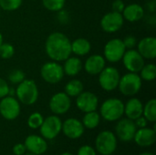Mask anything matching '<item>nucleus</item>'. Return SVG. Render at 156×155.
<instances>
[{"mask_svg":"<svg viewBox=\"0 0 156 155\" xmlns=\"http://www.w3.org/2000/svg\"><path fill=\"white\" fill-rule=\"evenodd\" d=\"M48 105L50 111L55 115H62L69 111L71 100L65 92H58L50 98Z\"/></svg>","mask_w":156,"mask_h":155,"instance_id":"ddd939ff","label":"nucleus"},{"mask_svg":"<svg viewBox=\"0 0 156 155\" xmlns=\"http://www.w3.org/2000/svg\"><path fill=\"white\" fill-rule=\"evenodd\" d=\"M20 103L13 96H5L0 100V114L7 121L16 120L20 114Z\"/></svg>","mask_w":156,"mask_h":155,"instance_id":"1a4fd4ad","label":"nucleus"},{"mask_svg":"<svg viewBox=\"0 0 156 155\" xmlns=\"http://www.w3.org/2000/svg\"><path fill=\"white\" fill-rule=\"evenodd\" d=\"M44 121V118L42 116L41 113L39 112H33L29 115L28 119H27V125L29 128L36 130V129H39V127L41 126L42 122Z\"/></svg>","mask_w":156,"mask_h":155,"instance_id":"7c9ffc66","label":"nucleus"},{"mask_svg":"<svg viewBox=\"0 0 156 155\" xmlns=\"http://www.w3.org/2000/svg\"><path fill=\"white\" fill-rule=\"evenodd\" d=\"M84 86L80 79H71L65 85V93L70 98H76L83 91Z\"/></svg>","mask_w":156,"mask_h":155,"instance_id":"393cba45","label":"nucleus"},{"mask_svg":"<svg viewBox=\"0 0 156 155\" xmlns=\"http://www.w3.org/2000/svg\"><path fill=\"white\" fill-rule=\"evenodd\" d=\"M23 0H0V7L5 11H16L22 5Z\"/></svg>","mask_w":156,"mask_h":155,"instance_id":"c756f323","label":"nucleus"},{"mask_svg":"<svg viewBox=\"0 0 156 155\" xmlns=\"http://www.w3.org/2000/svg\"><path fill=\"white\" fill-rule=\"evenodd\" d=\"M134 123H135V126L137 129H141V128H144V127H147V122L148 121L142 115L140 116L139 118H137L136 120L133 121Z\"/></svg>","mask_w":156,"mask_h":155,"instance_id":"58836bf2","label":"nucleus"},{"mask_svg":"<svg viewBox=\"0 0 156 155\" xmlns=\"http://www.w3.org/2000/svg\"><path fill=\"white\" fill-rule=\"evenodd\" d=\"M137 51L144 59H154L156 57V38L145 37L137 43Z\"/></svg>","mask_w":156,"mask_h":155,"instance_id":"f3484780","label":"nucleus"},{"mask_svg":"<svg viewBox=\"0 0 156 155\" xmlns=\"http://www.w3.org/2000/svg\"><path fill=\"white\" fill-rule=\"evenodd\" d=\"M122 15L124 20L129 22H137L144 16V9L139 4H130L125 5Z\"/></svg>","mask_w":156,"mask_h":155,"instance_id":"4be33fe9","label":"nucleus"},{"mask_svg":"<svg viewBox=\"0 0 156 155\" xmlns=\"http://www.w3.org/2000/svg\"><path fill=\"white\" fill-rule=\"evenodd\" d=\"M25 146L27 151L34 154L41 155L46 153L48 150V143L43 137H40L36 134L29 135L26 138Z\"/></svg>","mask_w":156,"mask_h":155,"instance_id":"6ab92c4d","label":"nucleus"},{"mask_svg":"<svg viewBox=\"0 0 156 155\" xmlns=\"http://www.w3.org/2000/svg\"><path fill=\"white\" fill-rule=\"evenodd\" d=\"M38 88L33 79H25L22 82L17 84L16 89V96L19 102L24 105H33L38 99Z\"/></svg>","mask_w":156,"mask_h":155,"instance_id":"f03ea898","label":"nucleus"},{"mask_svg":"<svg viewBox=\"0 0 156 155\" xmlns=\"http://www.w3.org/2000/svg\"><path fill=\"white\" fill-rule=\"evenodd\" d=\"M122 42H123L126 49H133L137 45L136 37H133V36H127V37H125V38L122 39Z\"/></svg>","mask_w":156,"mask_h":155,"instance_id":"f704fd0d","label":"nucleus"},{"mask_svg":"<svg viewBox=\"0 0 156 155\" xmlns=\"http://www.w3.org/2000/svg\"><path fill=\"white\" fill-rule=\"evenodd\" d=\"M40 75L44 81L48 84H57L64 77L63 67L57 61H48L42 65Z\"/></svg>","mask_w":156,"mask_h":155,"instance_id":"423d86ee","label":"nucleus"},{"mask_svg":"<svg viewBox=\"0 0 156 155\" xmlns=\"http://www.w3.org/2000/svg\"><path fill=\"white\" fill-rule=\"evenodd\" d=\"M144 117L150 122H155L156 121V100L152 99L148 100L145 105H144L143 110Z\"/></svg>","mask_w":156,"mask_h":155,"instance_id":"bb28decb","label":"nucleus"},{"mask_svg":"<svg viewBox=\"0 0 156 155\" xmlns=\"http://www.w3.org/2000/svg\"><path fill=\"white\" fill-rule=\"evenodd\" d=\"M124 114V103L117 98H110L102 102L100 115L107 122L119 121Z\"/></svg>","mask_w":156,"mask_h":155,"instance_id":"7ed1b4c3","label":"nucleus"},{"mask_svg":"<svg viewBox=\"0 0 156 155\" xmlns=\"http://www.w3.org/2000/svg\"><path fill=\"white\" fill-rule=\"evenodd\" d=\"M144 104L137 98H131L124 104V114L130 120H136L143 115Z\"/></svg>","mask_w":156,"mask_h":155,"instance_id":"412c9836","label":"nucleus"},{"mask_svg":"<svg viewBox=\"0 0 156 155\" xmlns=\"http://www.w3.org/2000/svg\"><path fill=\"white\" fill-rule=\"evenodd\" d=\"M90 49H91L90 42L84 37L76 38L71 42V53L75 54L76 56L79 57L86 56L90 52Z\"/></svg>","mask_w":156,"mask_h":155,"instance_id":"b1692460","label":"nucleus"},{"mask_svg":"<svg viewBox=\"0 0 156 155\" xmlns=\"http://www.w3.org/2000/svg\"><path fill=\"white\" fill-rule=\"evenodd\" d=\"M23 155H37V154H34V153H29V152H28V153H25Z\"/></svg>","mask_w":156,"mask_h":155,"instance_id":"79ce46f5","label":"nucleus"},{"mask_svg":"<svg viewBox=\"0 0 156 155\" xmlns=\"http://www.w3.org/2000/svg\"><path fill=\"white\" fill-rule=\"evenodd\" d=\"M140 155H154V154H153V153H141Z\"/></svg>","mask_w":156,"mask_h":155,"instance_id":"a19ab883","label":"nucleus"},{"mask_svg":"<svg viewBox=\"0 0 156 155\" xmlns=\"http://www.w3.org/2000/svg\"><path fill=\"white\" fill-rule=\"evenodd\" d=\"M120 72L114 67H105L99 74V84L105 91H113L118 88Z\"/></svg>","mask_w":156,"mask_h":155,"instance_id":"6e6552de","label":"nucleus"},{"mask_svg":"<svg viewBox=\"0 0 156 155\" xmlns=\"http://www.w3.org/2000/svg\"><path fill=\"white\" fill-rule=\"evenodd\" d=\"M4 41H3V35H2V33L0 32V45L3 43Z\"/></svg>","mask_w":156,"mask_h":155,"instance_id":"ea45409f","label":"nucleus"},{"mask_svg":"<svg viewBox=\"0 0 156 155\" xmlns=\"http://www.w3.org/2000/svg\"><path fill=\"white\" fill-rule=\"evenodd\" d=\"M10 93V88L6 80L0 78V99L9 95Z\"/></svg>","mask_w":156,"mask_h":155,"instance_id":"72a5a7b5","label":"nucleus"},{"mask_svg":"<svg viewBox=\"0 0 156 155\" xmlns=\"http://www.w3.org/2000/svg\"><path fill=\"white\" fill-rule=\"evenodd\" d=\"M137 128L134 122L128 118L119 120L115 127L116 136L122 142H131L133 140Z\"/></svg>","mask_w":156,"mask_h":155,"instance_id":"4468645a","label":"nucleus"},{"mask_svg":"<svg viewBox=\"0 0 156 155\" xmlns=\"http://www.w3.org/2000/svg\"><path fill=\"white\" fill-rule=\"evenodd\" d=\"M95 147L101 155L112 154L117 148L116 135L111 131H103L98 134L95 140Z\"/></svg>","mask_w":156,"mask_h":155,"instance_id":"39448f33","label":"nucleus"},{"mask_svg":"<svg viewBox=\"0 0 156 155\" xmlns=\"http://www.w3.org/2000/svg\"><path fill=\"white\" fill-rule=\"evenodd\" d=\"M100 122H101L100 113H98L96 111H93L86 112L85 115L83 116L81 122H82L84 128L92 130V129H95L96 127H98V125L100 124Z\"/></svg>","mask_w":156,"mask_h":155,"instance_id":"a878e982","label":"nucleus"},{"mask_svg":"<svg viewBox=\"0 0 156 155\" xmlns=\"http://www.w3.org/2000/svg\"><path fill=\"white\" fill-rule=\"evenodd\" d=\"M83 67L88 74L91 76H97L106 67V59L101 55L94 54L90 56L85 60Z\"/></svg>","mask_w":156,"mask_h":155,"instance_id":"a211bd4d","label":"nucleus"},{"mask_svg":"<svg viewBox=\"0 0 156 155\" xmlns=\"http://www.w3.org/2000/svg\"><path fill=\"white\" fill-rule=\"evenodd\" d=\"M84 126L80 121L75 118H69L62 122L61 131L69 139L76 140L80 138L84 133Z\"/></svg>","mask_w":156,"mask_h":155,"instance_id":"dca6fc26","label":"nucleus"},{"mask_svg":"<svg viewBox=\"0 0 156 155\" xmlns=\"http://www.w3.org/2000/svg\"><path fill=\"white\" fill-rule=\"evenodd\" d=\"M124 24V18L121 13L111 11L105 14L101 19V27L106 33H115L119 31Z\"/></svg>","mask_w":156,"mask_h":155,"instance_id":"9b49d317","label":"nucleus"},{"mask_svg":"<svg viewBox=\"0 0 156 155\" xmlns=\"http://www.w3.org/2000/svg\"><path fill=\"white\" fill-rule=\"evenodd\" d=\"M99 104V99L96 94L90 91H82L76 97V106L82 112L96 111Z\"/></svg>","mask_w":156,"mask_h":155,"instance_id":"2eb2a0df","label":"nucleus"},{"mask_svg":"<svg viewBox=\"0 0 156 155\" xmlns=\"http://www.w3.org/2000/svg\"><path fill=\"white\" fill-rule=\"evenodd\" d=\"M26 79V74L21 69H13L9 72L7 79L12 84H19Z\"/></svg>","mask_w":156,"mask_h":155,"instance_id":"2f4dec72","label":"nucleus"},{"mask_svg":"<svg viewBox=\"0 0 156 155\" xmlns=\"http://www.w3.org/2000/svg\"><path fill=\"white\" fill-rule=\"evenodd\" d=\"M137 145L141 147H149L152 146L156 140V133L154 129L151 128H141L138 129L133 137Z\"/></svg>","mask_w":156,"mask_h":155,"instance_id":"aec40b11","label":"nucleus"},{"mask_svg":"<svg viewBox=\"0 0 156 155\" xmlns=\"http://www.w3.org/2000/svg\"><path fill=\"white\" fill-rule=\"evenodd\" d=\"M45 51L51 60L64 61L71 55V41L65 34L53 32L46 39Z\"/></svg>","mask_w":156,"mask_h":155,"instance_id":"f257e3e1","label":"nucleus"},{"mask_svg":"<svg viewBox=\"0 0 156 155\" xmlns=\"http://www.w3.org/2000/svg\"><path fill=\"white\" fill-rule=\"evenodd\" d=\"M43 6L51 12L61 11L66 4V0H42Z\"/></svg>","mask_w":156,"mask_h":155,"instance_id":"c85d7f7f","label":"nucleus"},{"mask_svg":"<svg viewBox=\"0 0 156 155\" xmlns=\"http://www.w3.org/2000/svg\"><path fill=\"white\" fill-rule=\"evenodd\" d=\"M62 122L57 115H51L44 119L39 127L41 136L47 140L55 139L61 132Z\"/></svg>","mask_w":156,"mask_h":155,"instance_id":"9d476101","label":"nucleus"},{"mask_svg":"<svg viewBox=\"0 0 156 155\" xmlns=\"http://www.w3.org/2000/svg\"><path fill=\"white\" fill-rule=\"evenodd\" d=\"M15 54V48L10 43H2L0 45V58L3 59H9Z\"/></svg>","mask_w":156,"mask_h":155,"instance_id":"473e14b6","label":"nucleus"},{"mask_svg":"<svg viewBox=\"0 0 156 155\" xmlns=\"http://www.w3.org/2000/svg\"><path fill=\"white\" fill-rule=\"evenodd\" d=\"M60 155H73L72 153H61Z\"/></svg>","mask_w":156,"mask_h":155,"instance_id":"37998d69","label":"nucleus"},{"mask_svg":"<svg viewBox=\"0 0 156 155\" xmlns=\"http://www.w3.org/2000/svg\"><path fill=\"white\" fill-rule=\"evenodd\" d=\"M112 11L122 14L125 7V4L122 0H114L112 5Z\"/></svg>","mask_w":156,"mask_h":155,"instance_id":"e433bc0d","label":"nucleus"},{"mask_svg":"<svg viewBox=\"0 0 156 155\" xmlns=\"http://www.w3.org/2000/svg\"><path fill=\"white\" fill-rule=\"evenodd\" d=\"M139 75L142 80L145 81H153L156 78V67L154 63L144 64L142 69L139 72Z\"/></svg>","mask_w":156,"mask_h":155,"instance_id":"cd10ccee","label":"nucleus"},{"mask_svg":"<svg viewBox=\"0 0 156 155\" xmlns=\"http://www.w3.org/2000/svg\"><path fill=\"white\" fill-rule=\"evenodd\" d=\"M77 155H96V151L90 145H83L79 149Z\"/></svg>","mask_w":156,"mask_h":155,"instance_id":"c9c22d12","label":"nucleus"},{"mask_svg":"<svg viewBox=\"0 0 156 155\" xmlns=\"http://www.w3.org/2000/svg\"><path fill=\"white\" fill-rule=\"evenodd\" d=\"M126 50L127 49L122 42V39L112 38L105 44L103 57L111 63H117L122 60Z\"/></svg>","mask_w":156,"mask_h":155,"instance_id":"0eeeda50","label":"nucleus"},{"mask_svg":"<svg viewBox=\"0 0 156 155\" xmlns=\"http://www.w3.org/2000/svg\"><path fill=\"white\" fill-rule=\"evenodd\" d=\"M122 63L124 68L129 72L139 73L142 68L144 66V58L137 51V49H128L125 51L122 58Z\"/></svg>","mask_w":156,"mask_h":155,"instance_id":"f8f14e48","label":"nucleus"},{"mask_svg":"<svg viewBox=\"0 0 156 155\" xmlns=\"http://www.w3.org/2000/svg\"><path fill=\"white\" fill-rule=\"evenodd\" d=\"M142 84L143 81L139 73L128 72L121 76L117 89L124 96H134L140 91Z\"/></svg>","mask_w":156,"mask_h":155,"instance_id":"20e7f679","label":"nucleus"},{"mask_svg":"<svg viewBox=\"0 0 156 155\" xmlns=\"http://www.w3.org/2000/svg\"><path fill=\"white\" fill-rule=\"evenodd\" d=\"M27 152L24 143H16L13 147V153L15 155H23Z\"/></svg>","mask_w":156,"mask_h":155,"instance_id":"4c0bfd02","label":"nucleus"},{"mask_svg":"<svg viewBox=\"0 0 156 155\" xmlns=\"http://www.w3.org/2000/svg\"><path fill=\"white\" fill-rule=\"evenodd\" d=\"M63 71L65 75L69 77L77 76L82 69L83 64L80 58L78 57H69L66 60H64Z\"/></svg>","mask_w":156,"mask_h":155,"instance_id":"5701e85b","label":"nucleus"}]
</instances>
